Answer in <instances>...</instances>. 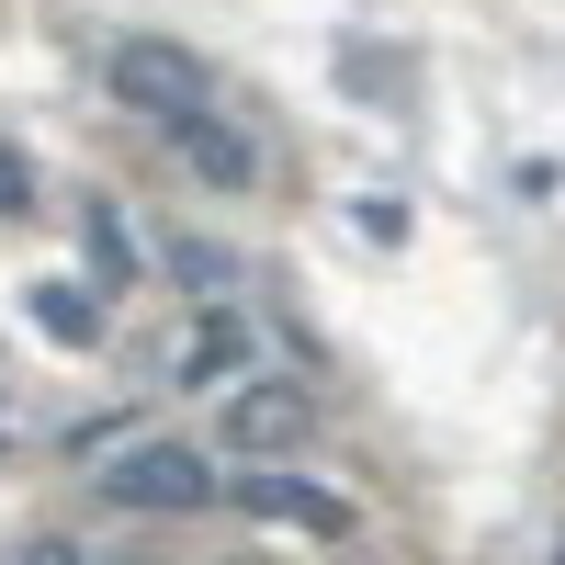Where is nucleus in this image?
I'll list each match as a JSON object with an SVG mask.
<instances>
[{
	"instance_id": "6",
	"label": "nucleus",
	"mask_w": 565,
	"mask_h": 565,
	"mask_svg": "<svg viewBox=\"0 0 565 565\" xmlns=\"http://www.w3.org/2000/svg\"><path fill=\"white\" fill-rule=\"evenodd\" d=\"M238 362H249V317H226V306H215V317L193 328V351H181V385H226Z\"/></svg>"
},
{
	"instance_id": "1",
	"label": "nucleus",
	"mask_w": 565,
	"mask_h": 565,
	"mask_svg": "<svg viewBox=\"0 0 565 565\" xmlns=\"http://www.w3.org/2000/svg\"><path fill=\"white\" fill-rule=\"evenodd\" d=\"M114 103L148 114V125H181V114H215V68L170 34H125L114 45Z\"/></svg>"
},
{
	"instance_id": "11",
	"label": "nucleus",
	"mask_w": 565,
	"mask_h": 565,
	"mask_svg": "<svg viewBox=\"0 0 565 565\" xmlns=\"http://www.w3.org/2000/svg\"><path fill=\"white\" fill-rule=\"evenodd\" d=\"M238 565H249V554H238Z\"/></svg>"
},
{
	"instance_id": "3",
	"label": "nucleus",
	"mask_w": 565,
	"mask_h": 565,
	"mask_svg": "<svg viewBox=\"0 0 565 565\" xmlns=\"http://www.w3.org/2000/svg\"><path fill=\"white\" fill-rule=\"evenodd\" d=\"M238 509H249V521H282V532H317V543H351V532H362L340 487H306V476H282V463L238 476Z\"/></svg>"
},
{
	"instance_id": "7",
	"label": "nucleus",
	"mask_w": 565,
	"mask_h": 565,
	"mask_svg": "<svg viewBox=\"0 0 565 565\" xmlns=\"http://www.w3.org/2000/svg\"><path fill=\"white\" fill-rule=\"evenodd\" d=\"M79 226H90V260H103V282H136V249H125L114 204H79Z\"/></svg>"
},
{
	"instance_id": "8",
	"label": "nucleus",
	"mask_w": 565,
	"mask_h": 565,
	"mask_svg": "<svg viewBox=\"0 0 565 565\" xmlns=\"http://www.w3.org/2000/svg\"><path fill=\"white\" fill-rule=\"evenodd\" d=\"M34 317H45V328H68V340H90V328H103V306H90V295H68V282H45V295H34Z\"/></svg>"
},
{
	"instance_id": "10",
	"label": "nucleus",
	"mask_w": 565,
	"mask_h": 565,
	"mask_svg": "<svg viewBox=\"0 0 565 565\" xmlns=\"http://www.w3.org/2000/svg\"><path fill=\"white\" fill-rule=\"evenodd\" d=\"M0 215H34V170H23V148H0Z\"/></svg>"
},
{
	"instance_id": "4",
	"label": "nucleus",
	"mask_w": 565,
	"mask_h": 565,
	"mask_svg": "<svg viewBox=\"0 0 565 565\" xmlns=\"http://www.w3.org/2000/svg\"><path fill=\"white\" fill-rule=\"evenodd\" d=\"M306 441H317L306 385H238L226 396V452H306Z\"/></svg>"
},
{
	"instance_id": "9",
	"label": "nucleus",
	"mask_w": 565,
	"mask_h": 565,
	"mask_svg": "<svg viewBox=\"0 0 565 565\" xmlns=\"http://www.w3.org/2000/svg\"><path fill=\"white\" fill-rule=\"evenodd\" d=\"M170 260H181V282H193V295H226V249H204V238H181Z\"/></svg>"
},
{
	"instance_id": "2",
	"label": "nucleus",
	"mask_w": 565,
	"mask_h": 565,
	"mask_svg": "<svg viewBox=\"0 0 565 565\" xmlns=\"http://www.w3.org/2000/svg\"><path fill=\"white\" fill-rule=\"evenodd\" d=\"M103 498L114 509H204L215 498V463L181 452V441H136L125 463H103Z\"/></svg>"
},
{
	"instance_id": "5",
	"label": "nucleus",
	"mask_w": 565,
	"mask_h": 565,
	"mask_svg": "<svg viewBox=\"0 0 565 565\" xmlns=\"http://www.w3.org/2000/svg\"><path fill=\"white\" fill-rule=\"evenodd\" d=\"M170 159L193 170V181H215V193H249V181H260L249 125H226V114H181V125H170Z\"/></svg>"
}]
</instances>
